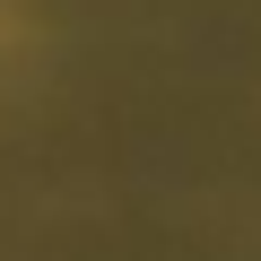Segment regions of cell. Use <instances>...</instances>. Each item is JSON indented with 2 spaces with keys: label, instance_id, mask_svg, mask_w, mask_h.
<instances>
[{
  "label": "cell",
  "instance_id": "6da1fadb",
  "mask_svg": "<svg viewBox=\"0 0 261 261\" xmlns=\"http://www.w3.org/2000/svg\"><path fill=\"white\" fill-rule=\"evenodd\" d=\"M35 44H44L35 9H27V0H0V79H9L18 61H35Z\"/></svg>",
  "mask_w": 261,
  "mask_h": 261
}]
</instances>
